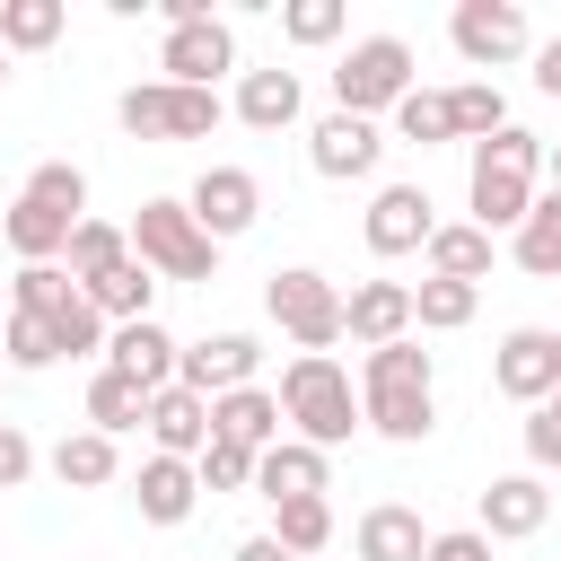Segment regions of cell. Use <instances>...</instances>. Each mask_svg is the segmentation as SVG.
Instances as JSON below:
<instances>
[{
    "label": "cell",
    "mask_w": 561,
    "mask_h": 561,
    "mask_svg": "<svg viewBox=\"0 0 561 561\" xmlns=\"http://www.w3.org/2000/svg\"><path fill=\"white\" fill-rule=\"evenodd\" d=\"M131 500H140V517H149V526H184V517H193V500H202V482H193V465H184V456H140Z\"/></svg>",
    "instance_id": "23"
},
{
    "label": "cell",
    "mask_w": 561,
    "mask_h": 561,
    "mask_svg": "<svg viewBox=\"0 0 561 561\" xmlns=\"http://www.w3.org/2000/svg\"><path fill=\"white\" fill-rule=\"evenodd\" d=\"M70 298H79V280L61 263H18V280H9V307L18 316H61Z\"/></svg>",
    "instance_id": "35"
},
{
    "label": "cell",
    "mask_w": 561,
    "mask_h": 561,
    "mask_svg": "<svg viewBox=\"0 0 561 561\" xmlns=\"http://www.w3.org/2000/svg\"><path fill=\"white\" fill-rule=\"evenodd\" d=\"M543 193H561V140H543Z\"/></svg>",
    "instance_id": "47"
},
{
    "label": "cell",
    "mask_w": 561,
    "mask_h": 561,
    "mask_svg": "<svg viewBox=\"0 0 561 561\" xmlns=\"http://www.w3.org/2000/svg\"><path fill=\"white\" fill-rule=\"evenodd\" d=\"M114 114H123V131H131V140H210L228 105H219V88L140 79V88H123V96H114Z\"/></svg>",
    "instance_id": "6"
},
{
    "label": "cell",
    "mask_w": 561,
    "mask_h": 561,
    "mask_svg": "<svg viewBox=\"0 0 561 561\" xmlns=\"http://www.w3.org/2000/svg\"><path fill=\"white\" fill-rule=\"evenodd\" d=\"M123 254H131V237H123L114 219H79V228H70V254H61V263H70V280L88 289V280H105V272H114Z\"/></svg>",
    "instance_id": "31"
},
{
    "label": "cell",
    "mask_w": 561,
    "mask_h": 561,
    "mask_svg": "<svg viewBox=\"0 0 561 561\" xmlns=\"http://www.w3.org/2000/svg\"><path fill=\"white\" fill-rule=\"evenodd\" d=\"M263 316H272L298 351H333V342H342V289H333L324 272H307V263H289V272L263 280Z\"/></svg>",
    "instance_id": "7"
},
{
    "label": "cell",
    "mask_w": 561,
    "mask_h": 561,
    "mask_svg": "<svg viewBox=\"0 0 561 561\" xmlns=\"http://www.w3.org/2000/svg\"><path fill=\"white\" fill-rule=\"evenodd\" d=\"M421 561H491V535H473V526H447V535H430V552Z\"/></svg>",
    "instance_id": "43"
},
{
    "label": "cell",
    "mask_w": 561,
    "mask_h": 561,
    "mask_svg": "<svg viewBox=\"0 0 561 561\" xmlns=\"http://www.w3.org/2000/svg\"><path fill=\"white\" fill-rule=\"evenodd\" d=\"M140 430H149V456H202L210 447V403L193 394V386H158L149 403H140Z\"/></svg>",
    "instance_id": "17"
},
{
    "label": "cell",
    "mask_w": 561,
    "mask_h": 561,
    "mask_svg": "<svg viewBox=\"0 0 561 561\" xmlns=\"http://www.w3.org/2000/svg\"><path fill=\"white\" fill-rule=\"evenodd\" d=\"M210 438H228V447H272L280 438V394L272 386H237V394H210Z\"/></svg>",
    "instance_id": "22"
},
{
    "label": "cell",
    "mask_w": 561,
    "mask_h": 561,
    "mask_svg": "<svg viewBox=\"0 0 561 561\" xmlns=\"http://www.w3.org/2000/svg\"><path fill=\"white\" fill-rule=\"evenodd\" d=\"M254 368H263V342L237 333V324H228V333H202V342H175V386H193L202 403L254 386Z\"/></svg>",
    "instance_id": "9"
},
{
    "label": "cell",
    "mask_w": 561,
    "mask_h": 561,
    "mask_svg": "<svg viewBox=\"0 0 561 561\" xmlns=\"http://www.w3.org/2000/svg\"><path fill=\"white\" fill-rule=\"evenodd\" d=\"M430 228H438V202H430L421 184H377V202H368V219H359V237H368V254H377V263L421 254V245H430Z\"/></svg>",
    "instance_id": "12"
},
{
    "label": "cell",
    "mask_w": 561,
    "mask_h": 561,
    "mask_svg": "<svg viewBox=\"0 0 561 561\" xmlns=\"http://www.w3.org/2000/svg\"><path fill=\"white\" fill-rule=\"evenodd\" d=\"M228 561H289V552H280V543H272V535H245V543H237V552H228Z\"/></svg>",
    "instance_id": "46"
},
{
    "label": "cell",
    "mask_w": 561,
    "mask_h": 561,
    "mask_svg": "<svg viewBox=\"0 0 561 561\" xmlns=\"http://www.w3.org/2000/svg\"><path fill=\"white\" fill-rule=\"evenodd\" d=\"M79 298H88V307H96V316H105V324H140V316H149V307H158V272H149V263H131V254H123V263H114V272H105V280H88V289H79Z\"/></svg>",
    "instance_id": "27"
},
{
    "label": "cell",
    "mask_w": 561,
    "mask_h": 561,
    "mask_svg": "<svg viewBox=\"0 0 561 561\" xmlns=\"http://www.w3.org/2000/svg\"><path fill=\"white\" fill-rule=\"evenodd\" d=\"M394 140H421V149L456 140V131H447V88H412V96L394 105Z\"/></svg>",
    "instance_id": "38"
},
{
    "label": "cell",
    "mask_w": 561,
    "mask_h": 561,
    "mask_svg": "<svg viewBox=\"0 0 561 561\" xmlns=\"http://www.w3.org/2000/svg\"><path fill=\"white\" fill-rule=\"evenodd\" d=\"M473 307H482L473 280H421V289H412V324H421V333H465Z\"/></svg>",
    "instance_id": "32"
},
{
    "label": "cell",
    "mask_w": 561,
    "mask_h": 561,
    "mask_svg": "<svg viewBox=\"0 0 561 561\" xmlns=\"http://www.w3.org/2000/svg\"><path fill=\"white\" fill-rule=\"evenodd\" d=\"M140 386L131 377H114V368H96L88 377V430H105V438H123V430H140Z\"/></svg>",
    "instance_id": "34"
},
{
    "label": "cell",
    "mask_w": 561,
    "mask_h": 561,
    "mask_svg": "<svg viewBox=\"0 0 561 561\" xmlns=\"http://www.w3.org/2000/svg\"><path fill=\"white\" fill-rule=\"evenodd\" d=\"M543 412H552V421H561V386H552V394H543Z\"/></svg>",
    "instance_id": "48"
},
{
    "label": "cell",
    "mask_w": 561,
    "mask_h": 561,
    "mask_svg": "<svg viewBox=\"0 0 561 561\" xmlns=\"http://www.w3.org/2000/svg\"><path fill=\"white\" fill-rule=\"evenodd\" d=\"M0 359L35 377V368H53V359H61V333H53L44 316H18V307H9V324H0Z\"/></svg>",
    "instance_id": "36"
},
{
    "label": "cell",
    "mask_w": 561,
    "mask_h": 561,
    "mask_svg": "<svg viewBox=\"0 0 561 561\" xmlns=\"http://www.w3.org/2000/svg\"><path fill=\"white\" fill-rule=\"evenodd\" d=\"M508 254H517V272L561 280V193H535V210L508 228Z\"/></svg>",
    "instance_id": "28"
},
{
    "label": "cell",
    "mask_w": 561,
    "mask_h": 561,
    "mask_svg": "<svg viewBox=\"0 0 561 561\" xmlns=\"http://www.w3.org/2000/svg\"><path fill=\"white\" fill-rule=\"evenodd\" d=\"M0 88H9V53H0Z\"/></svg>",
    "instance_id": "49"
},
{
    "label": "cell",
    "mask_w": 561,
    "mask_h": 561,
    "mask_svg": "<svg viewBox=\"0 0 561 561\" xmlns=\"http://www.w3.org/2000/svg\"><path fill=\"white\" fill-rule=\"evenodd\" d=\"M184 210H193V228H202L210 245H228V237H245V228L263 219V184H254L245 167H202L193 193H184Z\"/></svg>",
    "instance_id": "10"
},
{
    "label": "cell",
    "mask_w": 561,
    "mask_h": 561,
    "mask_svg": "<svg viewBox=\"0 0 561 561\" xmlns=\"http://www.w3.org/2000/svg\"><path fill=\"white\" fill-rule=\"evenodd\" d=\"M298 105H307V88H298V70H237V123L245 131H289L298 123Z\"/></svg>",
    "instance_id": "21"
},
{
    "label": "cell",
    "mask_w": 561,
    "mask_h": 561,
    "mask_svg": "<svg viewBox=\"0 0 561 561\" xmlns=\"http://www.w3.org/2000/svg\"><path fill=\"white\" fill-rule=\"evenodd\" d=\"M447 44H456L473 70H508V61H526V53H535V26H526V9H517V0H456Z\"/></svg>",
    "instance_id": "8"
},
{
    "label": "cell",
    "mask_w": 561,
    "mask_h": 561,
    "mask_svg": "<svg viewBox=\"0 0 561 561\" xmlns=\"http://www.w3.org/2000/svg\"><path fill=\"white\" fill-rule=\"evenodd\" d=\"M535 175H543V140L526 123H500L491 140H473V175H465V202H473V228L500 237L535 210Z\"/></svg>",
    "instance_id": "2"
},
{
    "label": "cell",
    "mask_w": 561,
    "mask_h": 561,
    "mask_svg": "<svg viewBox=\"0 0 561 561\" xmlns=\"http://www.w3.org/2000/svg\"><path fill=\"white\" fill-rule=\"evenodd\" d=\"M491 386L508 394V403H543L552 386H561V351H552V333L543 324H517V333H500V351H491Z\"/></svg>",
    "instance_id": "14"
},
{
    "label": "cell",
    "mask_w": 561,
    "mask_h": 561,
    "mask_svg": "<svg viewBox=\"0 0 561 561\" xmlns=\"http://www.w3.org/2000/svg\"><path fill=\"white\" fill-rule=\"evenodd\" d=\"M26 193H44V202H61V210H79V219H88V175H79L70 158H44V167L26 175Z\"/></svg>",
    "instance_id": "40"
},
{
    "label": "cell",
    "mask_w": 561,
    "mask_h": 561,
    "mask_svg": "<svg viewBox=\"0 0 561 561\" xmlns=\"http://www.w3.org/2000/svg\"><path fill=\"white\" fill-rule=\"evenodd\" d=\"M412 88H421V79H412V44H403V35H359V44L333 61V105L359 114V123L394 114Z\"/></svg>",
    "instance_id": "4"
},
{
    "label": "cell",
    "mask_w": 561,
    "mask_h": 561,
    "mask_svg": "<svg viewBox=\"0 0 561 561\" xmlns=\"http://www.w3.org/2000/svg\"><path fill=\"white\" fill-rule=\"evenodd\" d=\"M105 368L131 377L140 394H158V386H175V333H167L158 316H140V324H105Z\"/></svg>",
    "instance_id": "16"
},
{
    "label": "cell",
    "mask_w": 561,
    "mask_h": 561,
    "mask_svg": "<svg viewBox=\"0 0 561 561\" xmlns=\"http://www.w3.org/2000/svg\"><path fill=\"white\" fill-rule=\"evenodd\" d=\"M70 26L61 0H0V53H53Z\"/></svg>",
    "instance_id": "29"
},
{
    "label": "cell",
    "mask_w": 561,
    "mask_h": 561,
    "mask_svg": "<svg viewBox=\"0 0 561 561\" xmlns=\"http://www.w3.org/2000/svg\"><path fill=\"white\" fill-rule=\"evenodd\" d=\"M421 552H430V526L403 500H377L359 517V535H351V561H421Z\"/></svg>",
    "instance_id": "24"
},
{
    "label": "cell",
    "mask_w": 561,
    "mask_h": 561,
    "mask_svg": "<svg viewBox=\"0 0 561 561\" xmlns=\"http://www.w3.org/2000/svg\"><path fill=\"white\" fill-rule=\"evenodd\" d=\"M9 245H18V263H61L70 254V228H79V210H61V202H44V193H26L18 184V202H9Z\"/></svg>",
    "instance_id": "20"
},
{
    "label": "cell",
    "mask_w": 561,
    "mask_h": 561,
    "mask_svg": "<svg viewBox=\"0 0 561 561\" xmlns=\"http://www.w3.org/2000/svg\"><path fill=\"white\" fill-rule=\"evenodd\" d=\"M272 543H280L289 561L324 552V543H333V500H280V508H272Z\"/></svg>",
    "instance_id": "33"
},
{
    "label": "cell",
    "mask_w": 561,
    "mask_h": 561,
    "mask_svg": "<svg viewBox=\"0 0 561 561\" xmlns=\"http://www.w3.org/2000/svg\"><path fill=\"white\" fill-rule=\"evenodd\" d=\"M228 70H237V26H228V18H210V26H167L158 79H175V88H219Z\"/></svg>",
    "instance_id": "13"
},
{
    "label": "cell",
    "mask_w": 561,
    "mask_h": 561,
    "mask_svg": "<svg viewBox=\"0 0 561 561\" xmlns=\"http://www.w3.org/2000/svg\"><path fill=\"white\" fill-rule=\"evenodd\" d=\"M535 88H543V96H561V35H543V44H535Z\"/></svg>",
    "instance_id": "44"
},
{
    "label": "cell",
    "mask_w": 561,
    "mask_h": 561,
    "mask_svg": "<svg viewBox=\"0 0 561 561\" xmlns=\"http://www.w3.org/2000/svg\"><path fill=\"white\" fill-rule=\"evenodd\" d=\"M359 430H377L394 447H421L438 430V368H430V351L412 333L359 359Z\"/></svg>",
    "instance_id": "1"
},
{
    "label": "cell",
    "mask_w": 561,
    "mask_h": 561,
    "mask_svg": "<svg viewBox=\"0 0 561 561\" xmlns=\"http://www.w3.org/2000/svg\"><path fill=\"white\" fill-rule=\"evenodd\" d=\"M254 491L280 508V500H324L333 491V456L324 447H307V438H272L263 456H254Z\"/></svg>",
    "instance_id": "18"
},
{
    "label": "cell",
    "mask_w": 561,
    "mask_h": 561,
    "mask_svg": "<svg viewBox=\"0 0 561 561\" xmlns=\"http://www.w3.org/2000/svg\"><path fill=\"white\" fill-rule=\"evenodd\" d=\"M44 465H53L61 491H105V482L123 473V447H114L105 430H61V447H53Z\"/></svg>",
    "instance_id": "26"
},
{
    "label": "cell",
    "mask_w": 561,
    "mask_h": 561,
    "mask_svg": "<svg viewBox=\"0 0 561 561\" xmlns=\"http://www.w3.org/2000/svg\"><path fill=\"white\" fill-rule=\"evenodd\" d=\"M0 368H9V359H0Z\"/></svg>",
    "instance_id": "51"
},
{
    "label": "cell",
    "mask_w": 561,
    "mask_h": 561,
    "mask_svg": "<svg viewBox=\"0 0 561 561\" xmlns=\"http://www.w3.org/2000/svg\"><path fill=\"white\" fill-rule=\"evenodd\" d=\"M526 465H535V473H561V421H552L543 403L526 412Z\"/></svg>",
    "instance_id": "41"
},
{
    "label": "cell",
    "mask_w": 561,
    "mask_h": 561,
    "mask_svg": "<svg viewBox=\"0 0 561 561\" xmlns=\"http://www.w3.org/2000/svg\"><path fill=\"white\" fill-rule=\"evenodd\" d=\"M377 158H386V123H359V114H342V105L307 131V167H316L324 184H359V175H377Z\"/></svg>",
    "instance_id": "11"
},
{
    "label": "cell",
    "mask_w": 561,
    "mask_h": 561,
    "mask_svg": "<svg viewBox=\"0 0 561 561\" xmlns=\"http://www.w3.org/2000/svg\"><path fill=\"white\" fill-rule=\"evenodd\" d=\"M500 123H508V96H500L491 79H456V88H447V131H456V140H491Z\"/></svg>",
    "instance_id": "30"
},
{
    "label": "cell",
    "mask_w": 561,
    "mask_h": 561,
    "mask_svg": "<svg viewBox=\"0 0 561 561\" xmlns=\"http://www.w3.org/2000/svg\"><path fill=\"white\" fill-rule=\"evenodd\" d=\"M342 26H351V9H342V0H289V9H280V35H289L298 53H316V44H333Z\"/></svg>",
    "instance_id": "37"
},
{
    "label": "cell",
    "mask_w": 561,
    "mask_h": 561,
    "mask_svg": "<svg viewBox=\"0 0 561 561\" xmlns=\"http://www.w3.org/2000/svg\"><path fill=\"white\" fill-rule=\"evenodd\" d=\"M123 237H131V263H149L158 280H210V272H219V245H210V237L193 228V210H184L175 193L140 202Z\"/></svg>",
    "instance_id": "5"
},
{
    "label": "cell",
    "mask_w": 561,
    "mask_h": 561,
    "mask_svg": "<svg viewBox=\"0 0 561 561\" xmlns=\"http://www.w3.org/2000/svg\"><path fill=\"white\" fill-rule=\"evenodd\" d=\"M421 254H430V280H473V289H482V272H491V254H500V237H482L473 219H438Z\"/></svg>",
    "instance_id": "25"
},
{
    "label": "cell",
    "mask_w": 561,
    "mask_h": 561,
    "mask_svg": "<svg viewBox=\"0 0 561 561\" xmlns=\"http://www.w3.org/2000/svg\"><path fill=\"white\" fill-rule=\"evenodd\" d=\"M552 351H561V333H552Z\"/></svg>",
    "instance_id": "50"
},
{
    "label": "cell",
    "mask_w": 561,
    "mask_h": 561,
    "mask_svg": "<svg viewBox=\"0 0 561 561\" xmlns=\"http://www.w3.org/2000/svg\"><path fill=\"white\" fill-rule=\"evenodd\" d=\"M167 26H210V0H158Z\"/></svg>",
    "instance_id": "45"
},
{
    "label": "cell",
    "mask_w": 561,
    "mask_h": 561,
    "mask_svg": "<svg viewBox=\"0 0 561 561\" xmlns=\"http://www.w3.org/2000/svg\"><path fill=\"white\" fill-rule=\"evenodd\" d=\"M35 465H44V456H35V438H26L18 421H0V491H18Z\"/></svg>",
    "instance_id": "42"
},
{
    "label": "cell",
    "mask_w": 561,
    "mask_h": 561,
    "mask_svg": "<svg viewBox=\"0 0 561 561\" xmlns=\"http://www.w3.org/2000/svg\"><path fill=\"white\" fill-rule=\"evenodd\" d=\"M193 482H202V491H254V447L210 438V447L193 456Z\"/></svg>",
    "instance_id": "39"
},
{
    "label": "cell",
    "mask_w": 561,
    "mask_h": 561,
    "mask_svg": "<svg viewBox=\"0 0 561 561\" xmlns=\"http://www.w3.org/2000/svg\"><path fill=\"white\" fill-rule=\"evenodd\" d=\"M280 421H289V438H307V447H351V430H359V394H351V368L333 359V351H298L289 368H280Z\"/></svg>",
    "instance_id": "3"
},
{
    "label": "cell",
    "mask_w": 561,
    "mask_h": 561,
    "mask_svg": "<svg viewBox=\"0 0 561 561\" xmlns=\"http://www.w3.org/2000/svg\"><path fill=\"white\" fill-rule=\"evenodd\" d=\"M342 333H351L359 351L403 342V333H412V280H359V289L342 298Z\"/></svg>",
    "instance_id": "19"
},
{
    "label": "cell",
    "mask_w": 561,
    "mask_h": 561,
    "mask_svg": "<svg viewBox=\"0 0 561 561\" xmlns=\"http://www.w3.org/2000/svg\"><path fill=\"white\" fill-rule=\"evenodd\" d=\"M543 517H552L543 473H491V482H482V526H473V535H491V543H526V535H543Z\"/></svg>",
    "instance_id": "15"
}]
</instances>
